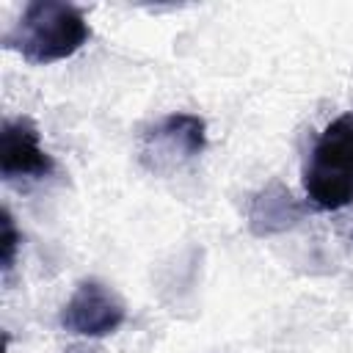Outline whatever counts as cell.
Here are the masks:
<instances>
[{
    "label": "cell",
    "instance_id": "cell-1",
    "mask_svg": "<svg viewBox=\"0 0 353 353\" xmlns=\"http://www.w3.org/2000/svg\"><path fill=\"white\" fill-rule=\"evenodd\" d=\"M91 36L83 11L61 0H33L3 36L6 50L19 52L28 63L44 66L74 55Z\"/></svg>",
    "mask_w": 353,
    "mask_h": 353
},
{
    "label": "cell",
    "instance_id": "cell-2",
    "mask_svg": "<svg viewBox=\"0 0 353 353\" xmlns=\"http://www.w3.org/2000/svg\"><path fill=\"white\" fill-rule=\"evenodd\" d=\"M303 190L314 210L353 204V113L336 116L317 135L303 165Z\"/></svg>",
    "mask_w": 353,
    "mask_h": 353
},
{
    "label": "cell",
    "instance_id": "cell-3",
    "mask_svg": "<svg viewBox=\"0 0 353 353\" xmlns=\"http://www.w3.org/2000/svg\"><path fill=\"white\" fill-rule=\"evenodd\" d=\"M207 146V124L196 113H168L143 130L138 160L152 174H174L196 160Z\"/></svg>",
    "mask_w": 353,
    "mask_h": 353
},
{
    "label": "cell",
    "instance_id": "cell-4",
    "mask_svg": "<svg viewBox=\"0 0 353 353\" xmlns=\"http://www.w3.org/2000/svg\"><path fill=\"white\" fill-rule=\"evenodd\" d=\"M124 320H127L124 303L99 279L80 281L58 314V323L63 331L74 336H88V339L116 334L124 325Z\"/></svg>",
    "mask_w": 353,
    "mask_h": 353
},
{
    "label": "cell",
    "instance_id": "cell-5",
    "mask_svg": "<svg viewBox=\"0 0 353 353\" xmlns=\"http://www.w3.org/2000/svg\"><path fill=\"white\" fill-rule=\"evenodd\" d=\"M55 171L52 154L41 146L30 119H6L0 130V176L6 182L44 179Z\"/></svg>",
    "mask_w": 353,
    "mask_h": 353
},
{
    "label": "cell",
    "instance_id": "cell-6",
    "mask_svg": "<svg viewBox=\"0 0 353 353\" xmlns=\"http://www.w3.org/2000/svg\"><path fill=\"white\" fill-rule=\"evenodd\" d=\"M303 212H306V207L281 182H268L262 190H256L251 196L248 229L256 237L281 234L287 229H295L303 221Z\"/></svg>",
    "mask_w": 353,
    "mask_h": 353
},
{
    "label": "cell",
    "instance_id": "cell-7",
    "mask_svg": "<svg viewBox=\"0 0 353 353\" xmlns=\"http://www.w3.org/2000/svg\"><path fill=\"white\" fill-rule=\"evenodd\" d=\"M0 265H3V273H8L14 268V259H17V251H19V243H22V234L17 232V223L8 212V207H3L0 212Z\"/></svg>",
    "mask_w": 353,
    "mask_h": 353
},
{
    "label": "cell",
    "instance_id": "cell-8",
    "mask_svg": "<svg viewBox=\"0 0 353 353\" xmlns=\"http://www.w3.org/2000/svg\"><path fill=\"white\" fill-rule=\"evenodd\" d=\"M69 353H94V350H85V347H72Z\"/></svg>",
    "mask_w": 353,
    "mask_h": 353
}]
</instances>
